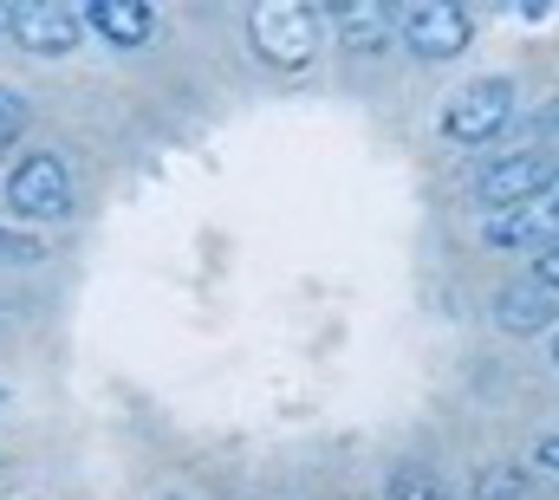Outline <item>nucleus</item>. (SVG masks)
<instances>
[{"instance_id": "4be33fe9", "label": "nucleus", "mask_w": 559, "mask_h": 500, "mask_svg": "<svg viewBox=\"0 0 559 500\" xmlns=\"http://www.w3.org/2000/svg\"><path fill=\"white\" fill-rule=\"evenodd\" d=\"M0 403H7V390H0Z\"/></svg>"}, {"instance_id": "6e6552de", "label": "nucleus", "mask_w": 559, "mask_h": 500, "mask_svg": "<svg viewBox=\"0 0 559 500\" xmlns=\"http://www.w3.org/2000/svg\"><path fill=\"white\" fill-rule=\"evenodd\" d=\"M495 319H501V332H514V338H540V332L554 325V293L534 286V279H514V286H501Z\"/></svg>"}, {"instance_id": "2eb2a0df", "label": "nucleus", "mask_w": 559, "mask_h": 500, "mask_svg": "<svg viewBox=\"0 0 559 500\" xmlns=\"http://www.w3.org/2000/svg\"><path fill=\"white\" fill-rule=\"evenodd\" d=\"M534 286H547V293H559V241H547V248H540V266H534Z\"/></svg>"}, {"instance_id": "f257e3e1", "label": "nucleus", "mask_w": 559, "mask_h": 500, "mask_svg": "<svg viewBox=\"0 0 559 500\" xmlns=\"http://www.w3.org/2000/svg\"><path fill=\"white\" fill-rule=\"evenodd\" d=\"M248 39H254V52H261L267 66L306 72V66L319 59V13L299 7V0H261V7L248 13Z\"/></svg>"}, {"instance_id": "9d476101", "label": "nucleus", "mask_w": 559, "mask_h": 500, "mask_svg": "<svg viewBox=\"0 0 559 500\" xmlns=\"http://www.w3.org/2000/svg\"><path fill=\"white\" fill-rule=\"evenodd\" d=\"M488 241L495 248H540V241H559L554 202H521V209H501L488 222Z\"/></svg>"}, {"instance_id": "7ed1b4c3", "label": "nucleus", "mask_w": 559, "mask_h": 500, "mask_svg": "<svg viewBox=\"0 0 559 500\" xmlns=\"http://www.w3.org/2000/svg\"><path fill=\"white\" fill-rule=\"evenodd\" d=\"M7 39H20L39 59H66V52L85 46V13L72 0H26V7H13Z\"/></svg>"}, {"instance_id": "aec40b11", "label": "nucleus", "mask_w": 559, "mask_h": 500, "mask_svg": "<svg viewBox=\"0 0 559 500\" xmlns=\"http://www.w3.org/2000/svg\"><path fill=\"white\" fill-rule=\"evenodd\" d=\"M169 500H189V495H169Z\"/></svg>"}, {"instance_id": "9b49d317", "label": "nucleus", "mask_w": 559, "mask_h": 500, "mask_svg": "<svg viewBox=\"0 0 559 500\" xmlns=\"http://www.w3.org/2000/svg\"><path fill=\"white\" fill-rule=\"evenodd\" d=\"M384 495L391 500H449L442 495V481H436V468H397Z\"/></svg>"}, {"instance_id": "f03ea898", "label": "nucleus", "mask_w": 559, "mask_h": 500, "mask_svg": "<svg viewBox=\"0 0 559 500\" xmlns=\"http://www.w3.org/2000/svg\"><path fill=\"white\" fill-rule=\"evenodd\" d=\"M7 209H13L20 222H66V215H72V176H66V163H59L52 150L26 156V163L7 176Z\"/></svg>"}, {"instance_id": "6ab92c4d", "label": "nucleus", "mask_w": 559, "mask_h": 500, "mask_svg": "<svg viewBox=\"0 0 559 500\" xmlns=\"http://www.w3.org/2000/svg\"><path fill=\"white\" fill-rule=\"evenodd\" d=\"M554 365H559V338H554Z\"/></svg>"}, {"instance_id": "20e7f679", "label": "nucleus", "mask_w": 559, "mask_h": 500, "mask_svg": "<svg viewBox=\"0 0 559 500\" xmlns=\"http://www.w3.org/2000/svg\"><path fill=\"white\" fill-rule=\"evenodd\" d=\"M514 118V79H475V85H462L455 98H449V111H442V130L455 136V143H488V136H501Z\"/></svg>"}, {"instance_id": "4468645a", "label": "nucleus", "mask_w": 559, "mask_h": 500, "mask_svg": "<svg viewBox=\"0 0 559 500\" xmlns=\"http://www.w3.org/2000/svg\"><path fill=\"white\" fill-rule=\"evenodd\" d=\"M20 130H26V98L0 85V150H7V143H20Z\"/></svg>"}, {"instance_id": "1a4fd4ad", "label": "nucleus", "mask_w": 559, "mask_h": 500, "mask_svg": "<svg viewBox=\"0 0 559 500\" xmlns=\"http://www.w3.org/2000/svg\"><path fill=\"white\" fill-rule=\"evenodd\" d=\"M150 26H156V13H150L143 0H92V7H85V33H105L118 52L143 46Z\"/></svg>"}, {"instance_id": "f3484780", "label": "nucleus", "mask_w": 559, "mask_h": 500, "mask_svg": "<svg viewBox=\"0 0 559 500\" xmlns=\"http://www.w3.org/2000/svg\"><path fill=\"white\" fill-rule=\"evenodd\" d=\"M540 124H547V136H559V98L547 105V118H540Z\"/></svg>"}, {"instance_id": "423d86ee", "label": "nucleus", "mask_w": 559, "mask_h": 500, "mask_svg": "<svg viewBox=\"0 0 559 500\" xmlns=\"http://www.w3.org/2000/svg\"><path fill=\"white\" fill-rule=\"evenodd\" d=\"M397 33H404V46L417 59H455V52H468V13L455 0H411L404 20H397Z\"/></svg>"}, {"instance_id": "0eeeda50", "label": "nucleus", "mask_w": 559, "mask_h": 500, "mask_svg": "<svg viewBox=\"0 0 559 500\" xmlns=\"http://www.w3.org/2000/svg\"><path fill=\"white\" fill-rule=\"evenodd\" d=\"M332 39L345 52H384L397 39V20L384 0H345V7H332Z\"/></svg>"}, {"instance_id": "a211bd4d", "label": "nucleus", "mask_w": 559, "mask_h": 500, "mask_svg": "<svg viewBox=\"0 0 559 500\" xmlns=\"http://www.w3.org/2000/svg\"><path fill=\"white\" fill-rule=\"evenodd\" d=\"M7 20H13V7H0V39H7Z\"/></svg>"}, {"instance_id": "f8f14e48", "label": "nucleus", "mask_w": 559, "mask_h": 500, "mask_svg": "<svg viewBox=\"0 0 559 500\" xmlns=\"http://www.w3.org/2000/svg\"><path fill=\"white\" fill-rule=\"evenodd\" d=\"M521 488H527V475H521V468H508V462H495V468H481V475H475V495H481V500H521Z\"/></svg>"}, {"instance_id": "39448f33", "label": "nucleus", "mask_w": 559, "mask_h": 500, "mask_svg": "<svg viewBox=\"0 0 559 500\" xmlns=\"http://www.w3.org/2000/svg\"><path fill=\"white\" fill-rule=\"evenodd\" d=\"M554 176H559L554 156H540V150H508V156H495V163L481 169L475 195H481L488 209H521V202H540V195L554 189Z\"/></svg>"}, {"instance_id": "dca6fc26", "label": "nucleus", "mask_w": 559, "mask_h": 500, "mask_svg": "<svg viewBox=\"0 0 559 500\" xmlns=\"http://www.w3.org/2000/svg\"><path fill=\"white\" fill-rule=\"evenodd\" d=\"M534 468H547V475H559V436H547V442L534 449Z\"/></svg>"}, {"instance_id": "412c9836", "label": "nucleus", "mask_w": 559, "mask_h": 500, "mask_svg": "<svg viewBox=\"0 0 559 500\" xmlns=\"http://www.w3.org/2000/svg\"><path fill=\"white\" fill-rule=\"evenodd\" d=\"M554 222H559V202H554Z\"/></svg>"}, {"instance_id": "ddd939ff", "label": "nucleus", "mask_w": 559, "mask_h": 500, "mask_svg": "<svg viewBox=\"0 0 559 500\" xmlns=\"http://www.w3.org/2000/svg\"><path fill=\"white\" fill-rule=\"evenodd\" d=\"M39 241H33V235H20V228H0V266H33V260H39Z\"/></svg>"}]
</instances>
